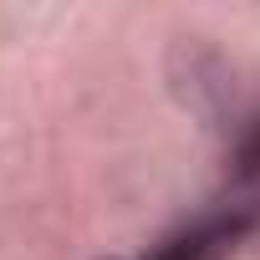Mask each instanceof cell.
<instances>
[{
  "mask_svg": "<svg viewBox=\"0 0 260 260\" xmlns=\"http://www.w3.org/2000/svg\"><path fill=\"white\" fill-rule=\"evenodd\" d=\"M255 230V214L250 209H224V214H204L184 230H174L169 240L153 245L148 260H230L245 235Z\"/></svg>",
  "mask_w": 260,
  "mask_h": 260,
  "instance_id": "6da1fadb",
  "label": "cell"
},
{
  "mask_svg": "<svg viewBox=\"0 0 260 260\" xmlns=\"http://www.w3.org/2000/svg\"><path fill=\"white\" fill-rule=\"evenodd\" d=\"M235 174L240 179H260V117L245 127V138L235 148Z\"/></svg>",
  "mask_w": 260,
  "mask_h": 260,
  "instance_id": "7a4b0ae2",
  "label": "cell"
}]
</instances>
